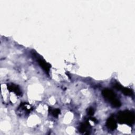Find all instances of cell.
I'll list each match as a JSON object with an SVG mask.
<instances>
[{
  "label": "cell",
  "mask_w": 135,
  "mask_h": 135,
  "mask_svg": "<svg viewBox=\"0 0 135 135\" xmlns=\"http://www.w3.org/2000/svg\"><path fill=\"white\" fill-rule=\"evenodd\" d=\"M117 119L120 123L127 124L131 126L133 124L134 121V113L131 111L127 110L120 111L118 113Z\"/></svg>",
  "instance_id": "6da1fadb"
},
{
  "label": "cell",
  "mask_w": 135,
  "mask_h": 135,
  "mask_svg": "<svg viewBox=\"0 0 135 135\" xmlns=\"http://www.w3.org/2000/svg\"><path fill=\"white\" fill-rule=\"evenodd\" d=\"M102 94L113 107L118 108L121 106V103L120 101L117 98L115 94L112 90L109 89H105L102 90Z\"/></svg>",
  "instance_id": "7a4b0ae2"
},
{
  "label": "cell",
  "mask_w": 135,
  "mask_h": 135,
  "mask_svg": "<svg viewBox=\"0 0 135 135\" xmlns=\"http://www.w3.org/2000/svg\"><path fill=\"white\" fill-rule=\"evenodd\" d=\"M106 126L109 129L111 130H113L117 128V123L115 119H114V117L113 115H111L107 119L106 122Z\"/></svg>",
  "instance_id": "3957f363"
},
{
  "label": "cell",
  "mask_w": 135,
  "mask_h": 135,
  "mask_svg": "<svg viewBox=\"0 0 135 135\" xmlns=\"http://www.w3.org/2000/svg\"><path fill=\"white\" fill-rule=\"evenodd\" d=\"M37 61L38 62L39 65L43 69V70L46 73L49 74L50 69L51 68V65L49 63H46L43 59L38 57V56H37Z\"/></svg>",
  "instance_id": "277c9868"
},
{
  "label": "cell",
  "mask_w": 135,
  "mask_h": 135,
  "mask_svg": "<svg viewBox=\"0 0 135 135\" xmlns=\"http://www.w3.org/2000/svg\"><path fill=\"white\" fill-rule=\"evenodd\" d=\"M7 88L10 92H13L17 95H20L21 94V91L18 86L14 84H8L7 85Z\"/></svg>",
  "instance_id": "5b68a950"
},
{
  "label": "cell",
  "mask_w": 135,
  "mask_h": 135,
  "mask_svg": "<svg viewBox=\"0 0 135 135\" xmlns=\"http://www.w3.org/2000/svg\"><path fill=\"white\" fill-rule=\"evenodd\" d=\"M89 127H90V125H89V122L86 121L85 122L81 123V126H80L79 131L80 132L85 133L86 131H89Z\"/></svg>",
  "instance_id": "8992f818"
},
{
  "label": "cell",
  "mask_w": 135,
  "mask_h": 135,
  "mask_svg": "<svg viewBox=\"0 0 135 135\" xmlns=\"http://www.w3.org/2000/svg\"><path fill=\"white\" fill-rule=\"evenodd\" d=\"M121 91L123 92V93L126 95H128V96H131L132 95H133V91L131 89H130L129 88H124L123 87L122 88Z\"/></svg>",
  "instance_id": "52a82bcc"
},
{
  "label": "cell",
  "mask_w": 135,
  "mask_h": 135,
  "mask_svg": "<svg viewBox=\"0 0 135 135\" xmlns=\"http://www.w3.org/2000/svg\"><path fill=\"white\" fill-rule=\"evenodd\" d=\"M49 111H51V114L54 117H57L60 113V110L59 109H54L52 110L49 109Z\"/></svg>",
  "instance_id": "ba28073f"
},
{
  "label": "cell",
  "mask_w": 135,
  "mask_h": 135,
  "mask_svg": "<svg viewBox=\"0 0 135 135\" xmlns=\"http://www.w3.org/2000/svg\"><path fill=\"white\" fill-rule=\"evenodd\" d=\"M94 110L92 108H90L87 110V113L89 115H93L94 114Z\"/></svg>",
  "instance_id": "9c48e42d"
}]
</instances>
